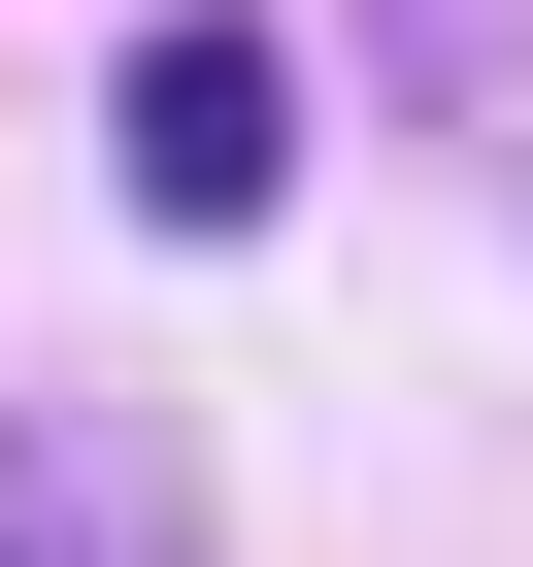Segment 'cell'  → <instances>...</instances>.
<instances>
[{
	"label": "cell",
	"instance_id": "obj_1",
	"mask_svg": "<svg viewBox=\"0 0 533 567\" xmlns=\"http://www.w3.org/2000/svg\"><path fill=\"white\" fill-rule=\"evenodd\" d=\"M101 167H134V234H266V167H301V68H266L233 0H167V34H134V101H101Z\"/></svg>",
	"mask_w": 533,
	"mask_h": 567
}]
</instances>
